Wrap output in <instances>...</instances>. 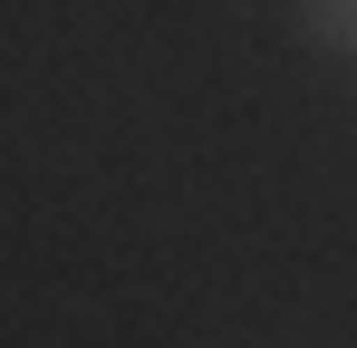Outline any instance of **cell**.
Returning <instances> with one entry per match:
<instances>
[{"label": "cell", "mask_w": 357, "mask_h": 348, "mask_svg": "<svg viewBox=\"0 0 357 348\" xmlns=\"http://www.w3.org/2000/svg\"><path fill=\"white\" fill-rule=\"evenodd\" d=\"M299 29L319 49H357V0H299Z\"/></svg>", "instance_id": "1"}]
</instances>
